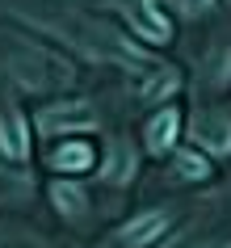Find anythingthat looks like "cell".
I'll list each match as a JSON object with an SVG mask.
<instances>
[{"label": "cell", "instance_id": "obj_1", "mask_svg": "<svg viewBox=\"0 0 231 248\" xmlns=\"http://www.w3.org/2000/svg\"><path fill=\"white\" fill-rule=\"evenodd\" d=\"M193 139H198V147L215 152V156L231 152V118H223V114H198V118H193Z\"/></svg>", "mask_w": 231, "mask_h": 248}, {"label": "cell", "instance_id": "obj_2", "mask_svg": "<svg viewBox=\"0 0 231 248\" xmlns=\"http://www.w3.org/2000/svg\"><path fill=\"white\" fill-rule=\"evenodd\" d=\"M168 215L164 210H147V215H139V219H130L126 227H122V232H118V240H122V244L126 248H143V244H155V240H160V235L168 232Z\"/></svg>", "mask_w": 231, "mask_h": 248}, {"label": "cell", "instance_id": "obj_3", "mask_svg": "<svg viewBox=\"0 0 231 248\" xmlns=\"http://www.w3.org/2000/svg\"><path fill=\"white\" fill-rule=\"evenodd\" d=\"M130 26L139 30L143 38H152V42H168V30H172L155 0H135V4H130Z\"/></svg>", "mask_w": 231, "mask_h": 248}, {"label": "cell", "instance_id": "obj_4", "mask_svg": "<svg viewBox=\"0 0 231 248\" xmlns=\"http://www.w3.org/2000/svg\"><path fill=\"white\" fill-rule=\"evenodd\" d=\"M42 135H59V131H76V126H92V109L89 105H51L38 118Z\"/></svg>", "mask_w": 231, "mask_h": 248}, {"label": "cell", "instance_id": "obj_5", "mask_svg": "<svg viewBox=\"0 0 231 248\" xmlns=\"http://www.w3.org/2000/svg\"><path fill=\"white\" fill-rule=\"evenodd\" d=\"M177 131H181V114L168 105V109H160V114L147 122V152H168L172 147V139H177Z\"/></svg>", "mask_w": 231, "mask_h": 248}, {"label": "cell", "instance_id": "obj_6", "mask_svg": "<svg viewBox=\"0 0 231 248\" xmlns=\"http://www.w3.org/2000/svg\"><path fill=\"white\" fill-rule=\"evenodd\" d=\"M0 152H4L9 160H26V156H30L21 114H4V118H0Z\"/></svg>", "mask_w": 231, "mask_h": 248}, {"label": "cell", "instance_id": "obj_7", "mask_svg": "<svg viewBox=\"0 0 231 248\" xmlns=\"http://www.w3.org/2000/svg\"><path fill=\"white\" fill-rule=\"evenodd\" d=\"M130 172H135V152H130V143L114 139V143H109V156H105V181L126 185Z\"/></svg>", "mask_w": 231, "mask_h": 248}, {"label": "cell", "instance_id": "obj_8", "mask_svg": "<svg viewBox=\"0 0 231 248\" xmlns=\"http://www.w3.org/2000/svg\"><path fill=\"white\" fill-rule=\"evenodd\" d=\"M55 169H63V172H89L92 169V147L80 139V143H67L55 152Z\"/></svg>", "mask_w": 231, "mask_h": 248}, {"label": "cell", "instance_id": "obj_9", "mask_svg": "<svg viewBox=\"0 0 231 248\" xmlns=\"http://www.w3.org/2000/svg\"><path fill=\"white\" fill-rule=\"evenodd\" d=\"M51 202L63 215H80V210L89 206V198H84V189H76V185H67V181H59V185H51Z\"/></svg>", "mask_w": 231, "mask_h": 248}, {"label": "cell", "instance_id": "obj_10", "mask_svg": "<svg viewBox=\"0 0 231 248\" xmlns=\"http://www.w3.org/2000/svg\"><path fill=\"white\" fill-rule=\"evenodd\" d=\"M172 172H177L181 181H202L206 172H210V164H206L198 152H177V160H172Z\"/></svg>", "mask_w": 231, "mask_h": 248}, {"label": "cell", "instance_id": "obj_11", "mask_svg": "<svg viewBox=\"0 0 231 248\" xmlns=\"http://www.w3.org/2000/svg\"><path fill=\"white\" fill-rule=\"evenodd\" d=\"M177 72H160V76L152 80V84H143V101H164L168 93H177Z\"/></svg>", "mask_w": 231, "mask_h": 248}, {"label": "cell", "instance_id": "obj_12", "mask_svg": "<svg viewBox=\"0 0 231 248\" xmlns=\"http://www.w3.org/2000/svg\"><path fill=\"white\" fill-rule=\"evenodd\" d=\"M215 0H185V13H206Z\"/></svg>", "mask_w": 231, "mask_h": 248}]
</instances>
